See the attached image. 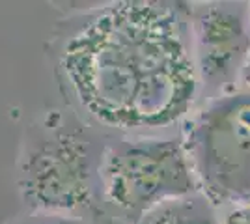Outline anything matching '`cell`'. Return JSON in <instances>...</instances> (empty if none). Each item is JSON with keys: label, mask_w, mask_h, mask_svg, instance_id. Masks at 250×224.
<instances>
[{"label": "cell", "mask_w": 250, "mask_h": 224, "mask_svg": "<svg viewBox=\"0 0 250 224\" xmlns=\"http://www.w3.org/2000/svg\"><path fill=\"white\" fill-rule=\"evenodd\" d=\"M188 17L190 2L120 0L58 22L49 56L71 108L122 135L183 123L202 97Z\"/></svg>", "instance_id": "cell-1"}, {"label": "cell", "mask_w": 250, "mask_h": 224, "mask_svg": "<svg viewBox=\"0 0 250 224\" xmlns=\"http://www.w3.org/2000/svg\"><path fill=\"white\" fill-rule=\"evenodd\" d=\"M112 137L75 108H47L22 129L15 187L24 211L101 219V164Z\"/></svg>", "instance_id": "cell-2"}, {"label": "cell", "mask_w": 250, "mask_h": 224, "mask_svg": "<svg viewBox=\"0 0 250 224\" xmlns=\"http://www.w3.org/2000/svg\"><path fill=\"white\" fill-rule=\"evenodd\" d=\"M200 192L179 135L112 137L101 164V198L114 219L136 224L157 205Z\"/></svg>", "instance_id": "cell-3"}, {"label": "cell", "mask_w": 250, "mask_h": 224, "mask_svg": "<svg viewBox=\"0 0 250 224\" xmlns=\"http://www.w3.org/2000/svg\"><path fill=\"white\" fill-rule=\"evenodd\" d=\"M181 125L200 192L217 209L250 204L249 88L208 99Z\"/></svg>", "instance_id": "cell-4"}, {"label": "cell", "mask_w": 250, "mask_h": 224, "mask_svg": "<svg viewBox=\"0 0 250 224\" xmlns=\"http://www.w3.org/2000/svg\"><path fill=\"white\" fill-rule=\"evenodd\" d=\"M188 32L202 97L208 101L241 88L250 56V2L190 4Z\"/></svg>", "instance_id": "cell-5"}, {"label": "cell", "mask_w": 250, "mask_h": 224, "mask_svg": "<svg viewBox=\"0 0 250 224\" xmlns=\"http://www.w3.org/2000/svg\"><path fill=\"white\" fill-rule=\"evenodd\" d=\"M136 224H224V221L202 192H194L157 205Z\"/></svg>", "instance_id": "cell-6"}, {"label": "cell", "mask_w": 250, "mask_h": 224, "mask_svg": "<svg viewBox=\"0 0 250 224\" xmlns=\"http://www.w3.org/2000/svg\"><path fill=\"white\" fill-rule=\"evenodd\" d=\"M6 224H95L90 219L75 217V215H60V213H36V211H24L17 215L15 219Z\"/></svg>", "instance_id": "cell-7"}, {"label": "cell", "mask_w": 250, "mask_h": 224, "mask_svg": "<svg viewBox=\"0 0 250 224\" xmlns=\"http://www.w3.org/2000/svg\"><path fill=\"white\" fill-rule=\"evenodd\" d=\"M222 221L224 224H250V204L231 207Z\"/></svg>", "instance_id": "cell-8"}, {"label": "cell", "mask_w": 250, "mask_h": 224, "mask_svg": "<svg viewBox=\"0 0 250 224\" xmlns=\"http://www.w3.org/2000/svg\"><path fill=\"white\" fill-rule=\"evenodd\" d=\"M241 88H249L250 90V56L245 69H243V75H241Z\"/></svg>", "instance_id": "cell-9"}, {"label": "cell", "mask_w": 250, "mask_h": 224, "mask_svg": "<svg viewBox=\"0 0 250 224\" xmlns=\"http://www.w3.org/2000/svg\"><path fill=\"white\" fill-rule=\"evenodd\" d=\"M99 224H127L124 221H120V219H114V217H110V215H104L99 219Z\"/></svg>", "instance_id": "cell-10"}]
</instances>
